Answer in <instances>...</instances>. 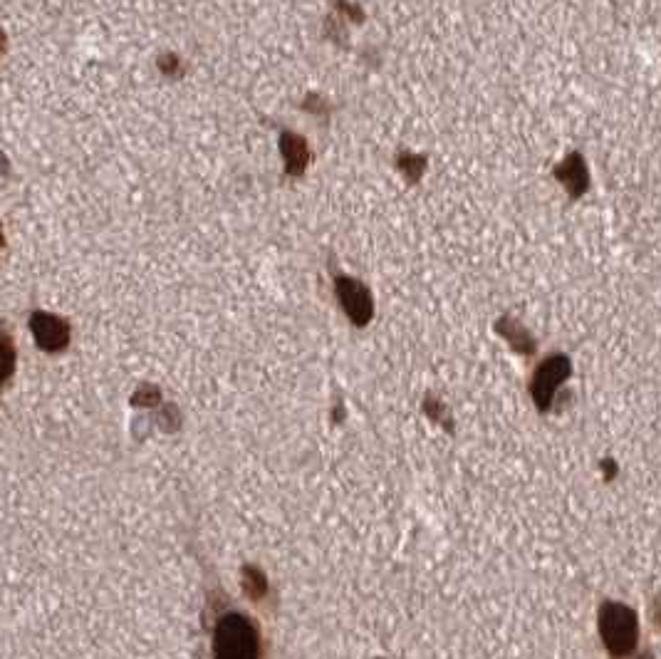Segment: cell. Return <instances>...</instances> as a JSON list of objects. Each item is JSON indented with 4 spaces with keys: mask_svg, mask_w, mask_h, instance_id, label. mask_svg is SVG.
Segmentation results:
<instances>
[{
    "mask_svg": "<svg viewBox=\"0 0 661 659\" xmlns=\"http://www.w3.org/2000/svg\"><path fill=\"white\" fill-rule=\"evenodd\" d=\"M211 659H263L260 627L246 612L211 600Z\"/></svg>",
    "mask_w": 661,
    "mask_h": 659,
    "instance_id": "1",
    "label": "cell"
},
{
    "mask_svg": "<svg viewBox=\"0 0 661 659\" xmlns=\"http://www.w3.org/2000/svg\"><path fill=\"white\" fill-rule=\"evenodd\" d=\"M600 637L605 650L614 659H624L637 650L639 622L637 612L622 603H605L600 607Z\"/></svg>",
    "mask_w": 661,
    "mask_h": 659,
    "instance_id": "2",
    "label": "cell"
},
{
    "mask_svg": "<svg viewBox=\"0 0 661 659\" xmlns=\"http://www.w3.org/2000/svg\"><path fill=\"white\" fill-rule=\"evenodd\" d=\"M570 375L572 360L565 352H550L548 357H543V362L535 367L533 377H530V397H533L538 412H550L555 394L570 380Z\"/></svg>",
    "mask_w": 661,
    "mask_h": 659,
    "instance_id": "3",
    "label": "cell"
},
{
    "mask_svg": "<svg viewBox=\"0 0 661 659\" xmlns=\"http://www.w3.org/2000/svg\"><path fill=\"white\" fill-rule=\"evenodd\" d=\"M335 295L352 325H357V328L369 325V320L374 318V298H372V290H369L362 280L352 278V275L345 273H337Z\"/></svg>",
    "mask_w": 661,
    "mask_h": 659,
    "instance_id": "4",
    "label": "cell"
},
{
    "mask_svg": "<svg viewBox=\"0 0 661 659\" xmlns=\"http://www.w3.org/2000/svg\"><path fill=\"white\" fill-rule=\"evenodd\" d=\"M30 332H33L35 337V345L43 352H50V355L67 350L72 337L70 323L62 320L60 315L45 313V310H35V313L30 315Z\"/></svg>",
    "mask_w": 661,
    "mask_h": 659,
    "instance_id": "5",
    "label": "cell"
},
{
    "mask_svg": "<svg viewBox=\"0 0 661 659\" xmlns=\"http://www.w3.org/2000/svg\"><path fill=\"white\" fill-rule=\"evenodd\" d=\"M553 174L572 199H582V194H587V189H590V169H587L585 157L580 152L567 154L562 162L555 164Z\"/></svg>",
    "mask_w": 661,
    "mask_h": 659,
    "instance_id": "6",
    "label": "cell"
},
{
    "mask_svg": "<svg viewBox=\"0 0 661 659\" xmlns=\"http://www.w3.org/2000/svg\"><path fill=\"white\" fill-rule=\"evenodd\" d=\"M280 154H283L285 174L288 176H303L312 159L307 139L295 132H288V129L280 134Z\"/></svg>",
    "mask_w": 661,
    "mask_h": 659,
    "instance_id": "7",
    "label": "cell"
},
{
    "mask_svg": "<svg viewBox=\"0 0 661 659\" xmlns=\"http://www.w3.org/2000/svg\"><path fill=\"white\" fill-rule=\"evenodd\" d=\"M496 332L501 337H506V340L510 342V347H513L515 352H520V355H535V350H538V345H535V337L530 335V332L525 330L518 320L510 318V315H503V318L498 320Z\"/></svg>",
    "mask_w": 661,
    "mask_h": 659,
    "instance_id": "8",
    "label": "cell"
},
{
    "mask_svg": "<svg viewBox=\"0 0 661 659\" xmlns=\"http://www.w3.org/2000/svg\"><path fill=\"white\" fill-rule=\"evenodd\" d=\"M15 367H18V352H15L13 335L0 323V387L15 375Z\"/></svg>",
    "mask_w": 661,
    "mask_h": 659,
    "instance_id": "9",
    "label": "cell"
},
{
    "mask_svg": "<svg viewBox=\"0 0 661 659\" xmlns=\"http://www.w3.org/2000/svg\"><path fill=\"white\" fill-rule=\"evenodd\" d=\"M421 407H424V412L429 414L431 419H434V422H439V424H446V429H454V422H451V414H449V409L444 407V402H441V399H436L434 394H429V397L424 399V404H421Z\"/></svg>",
    "mask_w": 661,
    "mask_h": 659,
    "instance_id": "10",
    "label": "cell"
},
{
    "mask_svg": "<svg viewBox=\"0 0 661 659\" xmlns=\"http://www.w3.org/2000/svg\"><path fill=\"white\" fill-rule=\"evenodd\" d=\"M397 164H399V169H402L411 181H416L421 176V171L426 169V157H421V154L404 152V154H399Z\"/></svg>",
    "mask_w": 661,
    "mask_h": 659,
    "instance_id": "11",
    "label": "cell"
},
{
    "mask_svg": "<svg viewBox=\"0 0 661 659\" xmlns=\"http://www.w3.org/2000/svg\"><path fill=\"white\" fill-rule=\"evenodd\" d=\"M161 402V392L152 385H144L137 389V394H134V404H139V407H147V404H159Z\"/></svg>",
    "mask_w": 661,
    "mask_h": 659,
    "instance_id": "12",
    "label": "cell"
},
{
    "mask_svg": "<svg viewBox=\"0 0 661 659\" xmlns=\"http://www.w3.org/2000/svg\"><path fill=\"white\" fill-rule=\"evenodd\" d=\"M246 588L253 598H258V593L265 590V578L258 568H246Z\"/></svg>",
    "mask_w": 661,
    "mask_h": 659,
    "instance_id": "13",
    "label": "cell"
},
{
    "mask_svg": "<svg viewBox=\"0 0 661 659\" xmlns=\"http://www.w3.org/2000/svg\"><path fill=\"white\" fill-rule=\"evenodd\" d=\"M179 57L176 55H166L164 60H159V67H161V72H164V75H176V72H179Z\"/></svg>",
    "mask_w": 661,
    "mask_h": 659,
    "instance_id": "14",
    "label": "cell"
},
{
    "mask_svg": "<svg viewBox=\"0 0 661 659\" xmlns=\"http://www.w3.org/2000/svg\"><path fill=\"white\" fill-rule=\"evenodd\" d=\"M654 620H657V625L661 627V595L657 598V603H654Z\"/></svg>",
    "mask_w": 661,
    "mask_h": 659,
    "instance_id": "15",
    "label": "cell"
},
{
    "mask_svg": "<svg viewBox=\"0 0 661 659\" xmlns=\"http://www.w3.org/2000/svg\"><path fill=\"white\" fill-rule=\"evenodd\" d=\"M3 50H5V33L0 30V53H3Z\"/></svg>",
    "mask_w": 661,
    "mask_h": 659,
    "instance_id": "16",
    "label": "cell"
},
{
    "mask_svg": "<svg viewBox=\"0 0 661 659\" xmlns=\"http://www.w3.org/2000/svg\"><path fill=\"white\" fill-rule=\"evenodd\" d=\"M3 243H5V233H3V226H0V248H3Z\"/></svg>",
    "mask_w": 661,
    "mask_h": 659,
    "instance_id": "17",
    "label": "cell"
},
{
    "mask_svg": "<svg viewBox=\"0 0 661 659\" xmlns=\"http://www.w3.org/2000/svg\"><path fill=\"white\" fill-rule=\"evenodd\" d=\"M639 659H652V657H649V655H647V657H639Z\"/></svg>",
    "mask_w": 661,
    "mask_h": 659,
    "instance_id": "18",
    "label": "cell"
}]
</instances>
